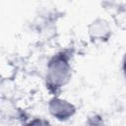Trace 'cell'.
<instances>
[{"instance_id": "6da1fadb", "label": "cell", "mask_w": 126, "mask_h": 126, "mask_svg": "<svg viewBox=\"0 0 126 126\" xmlns=\"http://www.w3.org/2000/svg\"><path fill=\"white\" fill-rule=\"evenodd\" d=\"M71 76V67L68 54L59 52L54 55L47 66L46 86L50 91L57 92L63 87Z\"/></svg>"}, {"instance_id": "277c9868", "label": "cell", "mask_w": 126, "mask_h": 126, "mask_svg": "<svg viewBox=\"0 0 126 126\" xmlns=\"http://www.w3.org/2000/svg\"><path fill=\"white\" fill-rule=\"evenodd\" d=\"M123 71H124V74L126 76V53H125V56L123 59Z\"/></svg>"}, {"instance_id": "7a4b0ae2", "label": "cell", "mask_w": 126, "mask_h": 126, "mask_svg": "<svg viewBox=\"0 0 126 126\" xmlns=\"http://www.w3.org/2000/svg\"><path fill=\"white\" fill-rule=\"evenodd\" d=\"M49 111L58 120H67L75 113V107L67 100L54 97L49 101Z\"/></svg>"}, {"instance_id": "3957f363", "label": "cell", "mask_w": 126, "mask_h": 126, "mask_svg": "<svg viewBox=\"0 0 126 126\" xmlns=\"http://www.w3.org/2000/svg\"><path fill=\"white\" fill-rule=\"evenodd\" d=\"M89 34L93 41H107L111 36V28L103 19H96L89 26Z\"/></svg>"}]
</instances>
